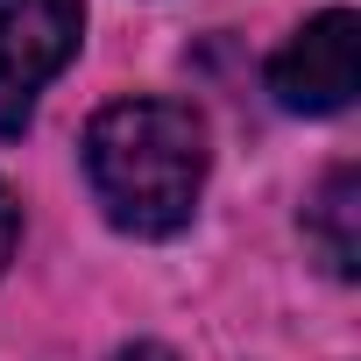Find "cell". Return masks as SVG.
<instances>
[{
  "instance_id": "6da1fadb",
  "label": "cell",
  "mask_w": 361,
  "mask_h": 361,
  "mask_svg": "<svg viewBox=\"0 0 361 361\" xmlns=\"http://www.w3.org/2000/svg\"><path fill=\"white\" fill-rule=\"evenodd\" d=\"M85 177L121 234L163 241L199 213L206 121L177 99H114L85 128Z\"/></svg>"
},
{
  "instance_id": "7a4b0ae2",
  "label": "cell",
  "mask_w": 361,
  "mask_h": 361,
  "mask_svg": "<svg viewBox=\"0 0 361 361\" xmlns=\"http://www.w3.org/2000/svg\"><path fill=\"white\" fill-rule=\"evenodd\" d=\"M85 0H0V135L36 121L43 85L78 57Z\"/></svg>"
},
{
  "instance_id": "3957f363",
  "label": "cell",
  "mask_w": 361,
  "mask_h": 361,
  "mask_svg": "<svg viewBox=\"0 0 361 361\" xmlns=\"http://www.w3.org/2000/svg\"><path fill=\"white\" fill-rule=\"evenodd\" d=\"M354 78H361V22L347 8H326L312 15L276 57H269V92L276 106L290 114H340L354 99Z\"/></svg>"
},
{
  "instance_id": "277c9868",
  "label": "cell",
  "mask_w": 361,
  "mask_h": 361,
  "mask_svg": "<svg viewBox=\"0 0 361 361\" xmlns=\"http://www.w3.org/2000/svg\"><path fill=\"white\" fill-rule=\"evenodd\" d=\"M305 241L319 248V262H326L340 283L361 276V170H354V163L326 170V185L312 192V206H305Z\"/></svg>"
},
{
  "instance_id": "5b68a950",
  "label": "cell",
  "mask_w": 361,
  "mask_h": 361,
  "mask_svg": "<svg viewBox=\"0 0 361 361\" xmlns=\"http://www.w3.org/2000/svg\"><path fill=\"white\" fill-rule=\"evenodd\" d=\"M15 234H22V213H15V192L0 185V269H8V255H15Z\"/></svg>"
},
{
  "instance_id": "8992f818",
  "label": "cell",
  "mask_w": 361,
  "mask_h": 361,
  "mask_svg": "<svg viewBox=\"0 0 361 361\" xmlns=\"http://www.w3.org/2000/svg\"><path fill=\"white\" fill-rule=\"evenodd\" d=\"M114 361H177V354H170V347H156V340H135V347H121Z\"/></svg>"
}]
</instances>
